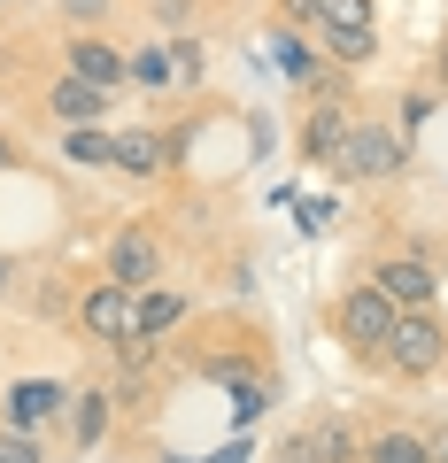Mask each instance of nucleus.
<instances>
[{
    "mask_svg": "<svg viewBox=\"0 0 448 463\" xmlns=\"http://www.w3.org/2000/svg\"><path fill=\"white\" fill-rule=\"evenodd\" d=\"M8 170H24V139H8V132H0V178H8Z\"/></svg>",
    "mask_w": 448,
    "mask_h": 463,
    "instance_id": "nucleus-26",
    "label": "nucleus"
},
{
    "mask_svg": "<svg viewBox=\"0 0 448 463\" xmlns=\"http://www.w3.org/2000/svg\"><path fill=\"white\" fill-rule=\"evenodd\" d=\"M109 432H117V394H109V386H78L70 410H62V440L78 448V456H93Z\"/></svg>",
    "mask_w": 448,
    "mask_h": 463,
    "instance_id": "nucleus-9",
    "label": "nucleus"
},
{
    "mask_svg": "<svg viewBox=\"0 0 448 463\" xmlns=\"http://www.w3.org/2000/svg\"><path fill=\"white\" fill-rule=\"evenodd\" d=\"M364 463H425V425L402 417V410L371 417L364 425Z\"/></svg>",
    "mask_w": 448,
    "mask_h": 463,
    "instance_id": "nucleus-11",
    "label": "nucleus"
},
{
    "mask_svg": "<svg viewBox=\"0 0 448 463\" xmlns=\"http://www.w3.org/2000/svg\"><path fill=\"white\" fill-rule=\"evenodd\" d=\"M16 279H24V270H16V255H8V248H0V301H8V294H16Z\"/></svg>",
    "mask_w": 448,
    "mask_h": 463,
    "instance_id": "nucleus-27",
    "label": "nucleus"
},
{
    "mask_svg": "<svg viewBox=\"0 0 448 463\" xmlns=\"http://www.w3.org/2000/svg\"><path fill=\"white\" fill-rule=\"evenodd\" d=\"M395 301L379 294L371 279H356V286H340L332 294V340L348 347L356 364H386V340H395Z\"/></svg>",
    "mask_w": 448,
    "mask_h": 463,
    "instance_id": "nucleus-3",
    "label": "nucleus"
},
{
    "mask_svg": "<svg viewBox=\"0 0 448 463\" xmlns=\"http://www.w3.org/2000/svg\"><path fill=\"white\" fill-rule=\"evenodd\" d=\"M271 463H325V448H317V432H310V425H294V432H279Z\"/></svg>",
    "mask_w": 448,
    "mask_h": 463,
    "instance_id": "nucleus-22",
    "label": "nucleus"
},
{
    "mask_svg": "<svg viewBox=\"0 0 448 463\" xmlns=\"http://www.w3.org/2000/svg\"><path fill=\"white\" fill-rule=\"evenodd\" d=\"M263 39H271V54H279V70H286L294 85H310L317 70H325V54H317V39H310V32H286V24H271Z\"/></svg>",
    "mask_w": 448,
    "mask_h": 463,
    "instance_id": "nucleus-14",
    "label": "nucleus"
},
{
    "mask_svg": "<svg viewBox=\"0 0 448 463\" xmlns=\"http://www.w3.org/2000/svg\"><path fill=\"white\" fill-rule=\"evenodd\" d=\"M317 54L356 78V70H371V54H379V32H317Z\"/></svg>",
    "mask_w": 448,
    "mask_h": 463,
    "instance_id": "nucleus-16",
    "label": "nucleus"
},
{
    "mask_svg": "<svg viewBox=\"0 0 448 463\" xmlns=\"http://www.w3.org/2000/svg\"><path fill=\"white\" fill-rule=\"evenodd\" d=\"M62 70L85 85H100V93H117V85H132V47H117L109 32H70L62 39Z\"/></svg>",
    "mask_w": 448,
    "mask_h": 463,
    "instance_id": "nucleus-7",
    "label": "nucleus"
},
{
    "mask_svg": "<svg viewBox=\"0 0 448 463\" xmlns=\"http://www.w3.org/2000/svg\"><path fill=\"white\" fill-rule=\"evenodd\" d=\"M332 178L340 185H386L410 170V139H402V124H386V116H356L348 139H340V155H332Z\"/></svg>",
    "mask_w": 448,
    "mask_h": 463,
    "instance_id": "nucleus-2",
    "label": "nucleus"
},
{
    "mask_svg": "<svg viewBox=\"0 0 448 463\" xmlns=\"http://www.w3.org/2000/svg\"><path fill=\"white\" fill-rule=\"evenodd\" d=\"M163 270H170L163 224L132 216V224L109 232V248H100V279H117V286H132V294H148V286H163Z\"/></svg>",
    "mask_w": 448,
    "mask_h": 463,
    "instance_id": "nucleus-5",
    "label": "nucleus"
},
{
    "mask_svg": "<svg viewBox=\"0 0 448 463\" xmlns=\"http://www.w3.org/2000/svg\"><path fill=\"white\" fill-rule=\"evenodd\" d=\"M54 8L70 32H109V16H117V0H54Z\"/></svg>",
    "mask_w": 448,
    "mask_h": 463,
    "instance_id": "nucleus-19",
    "label": "nucleus"
},
{
    "mask_svg": "<svg viewBox=\"0 0 448 463\" xmlns=\"http://www.w3.org/2000/svg\"><path fill=\"white\" fill-rule=\"evenodd\" d=\"M194 325V294H186V286H148V294H139V325L132 332H148V340H170V332H186Z\"/></svg>",
    "mask_w": 448,
    "mask_h": 463,
    "instance_id": "nucleus-13",
    "label": "nucleus"
},
{
    "mask_svg": "<svg viewBox=\"0 0 448 463\" xmlns=\"http://www.w3.org/2000/svg\"><path fill=\"white\" fill-rule=\"evenodd\" d=\"M132 85H139V93L170 85V47H132Z\"/></svg>",
    "mask_w": 448,
    "mask_h": 463,
    "instance_id": "nucleus-21",
    "label": "nucleus"
},
{
    "mask_svg": "<svg viewBox=\"0 0 448 463\" xmlns=\"http://www.w3.org/2000/svg\"><path fill=\"white\" fill-rule=\"evenodd\" d=\"M70 325H78L93 347H117V340H132V325H139V294L117 286V279H93V286H78Z\"/></svg>",
    "mask_w": 448,
    "mask_h": 463,
    "instance_id": "nucleus-6",
    "label": "nucleus"
},
{
    "mask_svg": "<svg viewBox=\"0 0 448 463\" xmlns=\"http://www.w3.org/2000/svg\"><path fill=\"white\" fill-rule=\"evenodd\" d=\"M148 8H155L163 24H186V16H194V0H148Z\"/></svg>",
    "mask_w": 448,
    "mask_h": 463,
    "instance_id": "nucleus-25",
    "label": "nucleus"
},
{
    "mask_svg": "<svg viewBox=\"0 0 448 463\" xmlns=\"http://www.w3.org/2000/svg\"><path fill=\"white\" fill-rule=\"evenodd\" d=\"M371 286H379L395 309H441V240H425V232H410V240H395V248L371 255L364 270Z\"/></svg>",
    "mask_w": 448,
    "mask_h": 463,
    "instance_id": "nucleus-1",
    "label": "nucleus"
},
{
    "mask_svg": "<svg viewBox=\"0 0 448 463\" xmlns=\"http://www.w3.org/2000/svg\"><path fill=\"white\" fill-rule=\"evenodd\" d=\"M433 93H448V39L433 47Z\"/></svg>",
    "mask_w": 448,
    "mask_h": 463,
    "instance_id": "nucleus-28",
    "label": "nucleus"
},
{
    "mask_svg": "<svg viewBox=\"0 0 448 463\" xmlns=\"http://www.w3.org/2000/svg\"><path fill=\"white\" fill-rule=\"evenodd\" d=\"M62 410H70V386L62 379H24V386L0 394V425H8V432H47Z\"/></svg>",
    "mask_w": 448,
    "mask_h": 463,
    "instance_id": "nucleus-8",
    "label": "nucleus"
},
{
    "mask_svg": "<svg viewBox=\"0 0 448 463\" xmlns=\"http://www.w3.org/2000/svg\"><path fill=\"white\" fill-rule=\"evenodd\" d=\"M425 463H448V417H433V425H425Z\"/></svg>",
    "mask_w": 448,
    "mask_h": 463,
    "instance_id": "nucleus-24",
    "label": "nucleus"
},
{
    "mask_svg": "<svg viewBox=\"0 0 448 463\" xmlns=\"http://www.w3.org/2000/svg\"><path fill=\"white\" fill-rule=\"evenodd\" d=\"M109 170H124V178H170L178 170V147H170V132H117V163Z\"/></svg>",
    "mask_w": 448,
    "mask_h": 463,
    "instance_id": "nucleus-12",
    "label": "nucleus"
},
{
    "mask_svg": "<svg viewBox=\"0 0 448 463\" xmlns=\"http://www.w3.org/2000/svg\"><path fill=\"white\" fill-rule=\"evenodd\" d=\"M271 24H286V32H310V39H317V24H325V0H271Z\"/></svg>",
    "mask_w": 448,
    "mask_h": 463,
    "instance_id": "nucleus-20",
    "label": "nucleus"
},
{
    "mask_svg": "<svg viewBox=\"0 0 448 463\" xmlns=\"http://www.w3.org/2000/svg\"><path fill=\"white\" fill-rule=\"evenodd\" d=\"M39 109H47L62 132H78V124H109V93H100V85H85V78H70V70H54V78H47Z\"/></svg>",
    "mask_w": 448,
    "mask_h": 463,
    "instance_id": "nucleus-10",
    "label": "nucleus"
},
{
    "mask_svg": "<svg viewBox=\"0 0 448 463\" xmlns=\"http://www.w3.org/2000/svg\"><path fill=\"white\" fill-rule=\"evenodd\" d=\"M379 371H395L402 386H425V379H441V371H448V317H441V309H402Z\"/></svg>",
    "mask_w": 448,
    "mask_h": 463,
    "instance_id": "nucleus-4",
    "label": "nucleus"
},
{
    "mask_svg": "<svg viewBox=\"0 0 448 463\" xmlns=\"http://www.w3.org/2000/svg\"><path fill=\"white\" fill-rule=\"evenodd\" d=\"M163 47H170V85H201V78H209V47H201L194 32L163 39Z\"/></svg>",
    "mask_w": 448,
    "mask_h": 463,
    "instance_id": "nucleus-17",
    "label": "nucleus"
},
{
    "mask_svg": "<svg viewBox=\"0 0 448 463\" xmlns=\"http://www.w3.org/2000/svg\"><path fill=\"white\" fill-rule=\"evenodd\" d=\"M62 163L70 170H109V163H117V132H109V124H78V132H62Z\"/></svg>",
    "mask_w": 448,
    "mask_h": 463,
    "instance_id": "nucleus-15",
    "label": "nucleus"
},
{
    "mask_svg": "<svg viewBox=\"0 0 448 463\" xmlns=\"http://www.w3.org/2000/svg\"><path fill=\"white\" fill-rule=\"evenodd\" d=\"M0 463H47V440H39V432H8V425H0Z\"/></svg>",
    "mask_w": 448,
    "mask_h": 463,
    "instance_id": "nucleus-23",
    "label": "nucleus"
},
{
    "mask_svg": "<svg viewBox=\"0 0 448 463\" xmlns=\"http://www.w3.org/2000/svg\"><path fill=\"white\" fill-rule=\"evenodd\" d=\"M0 8H24V0H0Z\"/></svg>",
    "mask_w": 448,
    "mask_h": 463,
    "instance_id": "nucleus-29",
    "label": "nucleus"
},
{
    "mask_svg": "<svg viewBox=\"0 0 448 463\" xmlns=\"http://www.w3.org/2000/svg\"><path fill=\"white\" fill-rule=\"evenodd\" d=\"M317 32H379V0H325Z\"/></svg>",
    "mask_w": 448,
    "mask_h": 463,
    "instance_id": "nucleus-18",
    "label": "nucleus"
}]
</instances>
